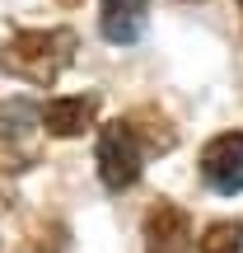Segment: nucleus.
Listing matches in <instances>:
<instances>
[{
  "mask_svg": "<svg viewBox=\"0 0 243 253\" xmlns=\"http://www.w3.org/2000/svg\"><path fill=\"white\" fill-rule=\"evenodd\" d=\"M75 47H80V38L70 33V28H28V33H14L5 42V52H0V66H5V75H14V80L24 84H56L61 80V71L75 61Z\"/></svg>",
  "mask_w": 243,
  "mask_h": 253,
  "instance_id": "nucleus-1",
  "label": "nucleus"
},
{
  "mask_svg": "<svg viewBox=\"0 0 243 253\" xmlns=\"http://www.w3.org/2000/svg\"><path fill=\"white\" fill-rule=\"evenodd\" d=\"M140 169H145V150L136 141L131 122L126 118L103 122L99 126V178H103V188H112V192L131 188L140 178Z\"/></svg>",
  "mask_w": 243,
  "mask_h": 253,
  "instance_id": "nucleus-2",
  "label": "nucleus"
},
{
  "mask_svg": "<svg viewBox=\"0 0 243 253\" xmlns=\"http://www.w3.org/2000/svg\"><path fill=\"white\" fill-rule=\"evenodd\" d=\"M201 178L215 192H225V197L243 192V131H220L215 141H206V150H201Z\"/></svg>",
  "mask_w": 243,
  "mask_h": 253,
  "instance_id": "nucleus-3",
  "label": "nucleus"
},
{
  "mask_svg": "<svg viewBox=\"0 0 243 253\" xmlns=\"http://www.w3.org/2000/svg\"><path fill=\"white\" fill-rule=\"evenodd\" d=\"M145 253H197L187 211L173 202H154L145 211Z\"/></svg>",
  "mask_w": 243,
  "mask_h": 253,
  "instance_id": "nucleus-4",
  "label": "nucleus"
},
{
  "mask_svg": "<svg viewBox=\"0 0 243 253\" xmlns=\"http://www.w3.org/2000/svg\"><path fill=\"white\" fill-rule=\"evenodd\" d=\"M94 113H99V99L94 94H75V99H52L37 108V118H42V131L47 136H61V141H70V136L89 131L94 126Z\"/></svg>",
  "mask_w": 243,
  "mask_h": 253,
  "instance_id": "nucleus-5",
  "label": "nucleus"
},
{
  "mask_svg": "<svg viewBox=\"0 0 243 253\" xmlns=\"http://www.w3.org/2000/svg\"><path fill=\"white\" fill-rule=\"evenodd\" d=\"M145 14H150V0H103L99 28L108 42H136L145 33Z\"/></svg>",
  "mask_w": 243,
  "mask_h": 253,
  "instance_id": "nucleus-6",
  "label": "nucleus"
},
{
  "mask_svg": "<svg viewBox=\"0 0 243 253\" xmlns=\"http://www.w3.org/2000/svg\"><path fill=\"white\" fill-rule=\"evenodd\" d=\"M126 122H131V131H136V141H140L145 155H154V150H173V141H178V131H173V126L164 122L159 113H150V108L131 113Z\"/></svg>",
  "mask_w": 243,
  "mask_h": 253,
  "instance_id": "nucleus-7",
  "label": "nucleus"
},
{
  "mask_svg": "<svg viewBox=\"0 0 243 253\" xmlns=\"http://www.w3.org/2000/svg\"><path fill=\"white\" fill-rule=\"evenodd\" d=\"M197 253H243V225L239 220H215V225L201 235Z\"/></svg>",
  "mask_w": 243,
  "mask_h": 253,
  "instance_id": "nucleus-8",
  "label": "nucleus"
},
{
  "mask_svg": "<svg viewBox=\"0 0 243 253\" xmlns=\"http://www.w3.org/2000/svg\"><path fill=\"white\" fill-rule=\"evenodd\" d=\"M239 5H243V0H239Z\"/></svg>",
  "mask_w": 243,
  "mask_h": 253,
  "instance_id": "nucleus-9",
  "label": "nucleus"
}]
</instances>
